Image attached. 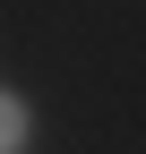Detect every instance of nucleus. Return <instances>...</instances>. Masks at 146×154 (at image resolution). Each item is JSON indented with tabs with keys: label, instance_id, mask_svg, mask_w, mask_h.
I'll list each match as a JSON object with an SVG mask.
<instances>
[{
	"label": "nucleus",
	"instance_id": "nucleus-1",
	"mask_svg": "<svg viewBox=\"0 0 146 154\" xmlns=\"http://www.w3.org/2000/svg\"><path fill=\"white\" fill-rule=\"evenodd\" d=\"M26 128H34V120H26V103L0 86V154H26Z\"/></svg>",
	"mask_w": 146,
	"mask_h": 154
}]
</instances>
